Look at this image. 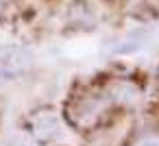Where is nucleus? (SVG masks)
I'll use <instances>...</instances> for the list:
<instances>
[{
	"mask_svg": "<svg viewBox=\"0 0 159 146\" xmlns=\"http://www.w3.org/2000/svg\"><path fill=\"white\" fill-rule=\"evenodd\" d=\"M31 131L37 139L48 142L59 135V118L52 109H39L31 116Z\"/></svg>",
	"mask_w": 159,
	"mask_h": 146,
	"instance_id": "f03ea898",
	"label": "nucleus"
},
{
	"mask_svg": "<svg viewBox=\"0 0 159 146\" xmlns=\"http://www.w3.org/2000/svg\"><path fill=\"white\" fill-rule=\"evenodd\" d=\"M109 103H111V98L107 94L89 92V94L72 98L68 103L66 116L72 126H76L81 131H89V129L98 126L102 122V118L109 113Z\"/></svg>",
	"mask_w": 159,
	"mask_h": 146,
	"instance_id": "f257e3e1",
	"label": "nucleus"
},
{
	"mask_svg": "<svg viewBox=\"0 0 159 146\" xmlns=\"http://www.w3.org/2000/svg\"><path fill=\"white\" fill-rule=\"evenodd\" d=\"M133 146H159V137H142Z\"/></svg>",
	"mask_w": 159,
	"mask_h": 146,
	"instance_id": "7ed1b4c3",
	"label": "nucleus"
}]
</instances>
